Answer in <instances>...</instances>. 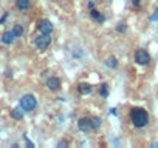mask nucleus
Masks as SVG:
<instances>
[{"instance_id": "f257e3e1", "label": "nucleus", "mask_w": 158, "mask_h": 148, "mask_svg": "<svg viewBox=\"0 0 158 148\" xmlns=\"http://www.w3.org/2000/svg\"><path fill=\"white\" fill-rule=\"evenodd\" d=\"M129 117H130V122L135 128H144L149 125V113L141 108V107H133L130 108V113H129Z\"/></svg>"}, {"instance_id": "f03ea898", "label": "nucleus", "mask_w": 158, "mask_h": 148, "mask_svg": "<svg viewBox=\"0 0 158 148\" xmlns=\"http://www.w3.org/2000/svg\"><path fill=\"white\" fill-rule=\"evenodd\" d=\"M19 107L25 111V113H31L37 108V99L34 94H23L19 99Z\"/></svg>"}, {"instance_id": "7ed1b4c3", "label": "nucleus", "mask_w": 158, "mask_h": 148, "mask_svg": "<svg viewBox=\"0 0 158 148\" xmlns=\"http://www.w3.org/2000/svg\"><path fill=\"white\" fill-rule=\"evenodd\" d=\"M50 45H51V34H40L39 33L34 37V46H36L37 51L44 53L50 48Z\"/></svg>"}, {"instance_id": "20e7f679", "label": "nucleus", "mask_w": 158, "mask_h": 148, "mask_svg": "<svg viewBox=\"0 0 158 148\" xmlns=\"http://www.w3.org/2000/svg\"><path fill=\"white\" fill-rule=\"evenodd\" d=\"M133 60H135V63L139 65V66H147V65L152 62V57H150V54H149L147 49L138 48V49L135 51V54H133Z\"/></svg>"}, {"instance_id": "39448f33", "label": "nucleus", "mask_w": 158, "mask_h": 148, "mask_svg": "<svg viewBox=\"0 0 158 148\" xmlns=\"http://www.w3.org/2000/svg\"><path fill=\"white\" fill-rule=\"evenodd\" d=\"M36 28H37V31H39L40 34H53V29H54L51 20H48V19H40V20H37Z\"/></svg>"}, {"instance_id": "423d86ee", "label": "nucleus", "mask_w": 158, "mask_h": 148, "mask_svg": "<svg viewBox=\"0 0 158 148\" xmlns=\"http://www.w3.org/2000/svg\"><path fill=\"white\" fill-rule=\"evenodd\" d=\"M77 130L81 131V133H84V134L92 133V131H93V127H92V117L84 116V117L79 119V120H77Z\"/></svg>"}, {"instance_id": "0eeeda50", "label": "nucleus", "mask_w": 158, "mask_h": 148, "mask_svg": "<svg viewBox=\"0 0 158 148\" xmlns=\"http://www.w3.org/2000/svg\"><path fill=\"white\" fill-rule=\"evenodd\" d=\"M45 85H47V90H48V91L56 93V91L60 90V87H62V80H60L57 76H50V77L47 79Z\"/></svg>"}, {"instance_id": "6e6552de", "label": "nucleus", "mask_w": 158, "mask_h": 148, "mask_svg": "<svg viewBox=\"0 0 158 148\" xmlns=\"http://www.w3.org/2000/svg\"><path fill=\"white\" fill-rule=\"evenodd\" d=\"M76 90H77V94L79 96H87V94H92L93 85L89 84V82H81V84H77Z\"/></svg>"}, {"instance_id": "1a4fd4ad", "label": "nucleus", "mask_w": 158, "mask_h": 148, "mask_svg": "<svg viewBox=\"0 0 158 148\" xmlns=\"http://www.w3.org/2000/svg\"><path fill=\"white\" fill-rule=\"evenodd\" d=\"M14 40H16V36L13 34V31L11 29H6V31H3L2 34H0V42H2L3 45H13L14 43Z\"/></svg>"}, {"instance_id": "9d476101", "label": "nucleus", "mask_w": 158, "mask_h": 148, "mask_svg": "<svg viewBox=\"0 0 158 148\" xmlns=\"http://www.w3.org/2000/svg\"><path fill=\"white\" fill-rule=\"evenodd\" d=\"M90 17L96 22V23H99V25H104L106 23V20H107V17H106V14L104 13H101L99 10H90Z\"/></svg>"}, {"instance_id": "9b49d317", "label": "nucleus", "mask_w": 158, "mask_h": 148, "mask_svg": "<svg viewBox=\"0 0 158 148\" xmlns=\"http://www.w3.org/2000/svg\"><path fill=\"white\" fill-rule=\"evenodd\" d=\"M31 8V0H16V10L19 11H28Z\"/></svg>"}, {"instance_id": "f8f14e48", "label": "nucleus", "mask_w": 158, "mask_h": 148, "mask_svg": "<svg viewBox=\"0 0 158 148\" xmlns=\"http://www.w3.org/2000/svg\"><path fill=\"white\" fill-rule=\"evenodd\" d=\"M23 114H25V111H23L20 107L13 108V110L10 111V116H11L13 120H22V119H23Z\"/></svg>"}, {"instance_id": "ddd939ff", "label": "nucleus", "mask_w": 158, "mask_h": 148, "mask_svg": "<svg viewBox=\"0 0 158 148\" xmlns=\"http://www.w3.org/2000/svg\"><path fill=\"white\" fill-rule=\"evenodd\" d=\"M11 31H13V34H14L16 39H17V37H22V36L25 34V26L20 25V23H14L13 28H11Z\"/></svg>"}, {"instance_id": "4468645a", "label": "nucleus", "mask_w": 158, "mask_h": 148, "mask_svg": "<svg viewBox=\"0 0 158 148\" xmlns=\"http://www.w3.org/2000/svg\"><path fill=\"white\" fill-rule=\"evenodd\" d=\"M98 93H99V96H101L102 99H107V97H109V94H110L109 84H107V82H102V84L99 85V90H98Z\"/></svg>"}, {"instance_id": "2eb2a0df", "label": "nucleus", "mask_w": 158, "mask_h": 148, "mask_svg": "<svg viewBox=\"0 0 158 148\" xmlns=\"http://www.w3.org/2000/svg\"><path fill=\"white\" fill-rule=\"evenodd\" d=\"M118 65H119V62H118V59H116L115 56H109V57L106 59V66H107V68L116 69V68H118Z\"/></svg>"}, {"instance_id": "dca6fc26", "label": "nucleus", "mask_w": 158, "mask_h": 148, "mask_svg": "<svg viewBox=\"0 0 158 148\" xmlns=\"http://www.w3.org/2000/svg\"><path fill=\"white\" fill-rule=\"evenodd\" d=\"M102 125V119L99 116H92V127H93V131H98Z\"/></svg>"}, {"instance_id": "f3484780", "label": "nucleus", "mask_w": 158, "mask_h": 148, "mask_svg": "<svg viewBox=\"0 0 158 148\" xmlns=\"http://www.w3.org/2000/svg\"><path fill=\"white\" fill-rule=\"evenodd\" d=\"M115 29H116L118 34H124V33L127 31V23H126L124 20H119V22L116 23V28H115Z\"/></svg>"}, {"instance_id": "a211bd4d", "label": "nucleus", "mask_w": 158, "mask_h": 148, "mask_svg": "<svg viewBox=\"0 0 158 148\" xmlns=\"http://www.w3.org/2000/svg\"><path fill=\"white\" fill-rule=\"evenodd\" d=\"M82 54H84V53H82V49H81V48H77L76 51H73V57H76V59H81V57H82Z\"/></svg>"}, {"instance_id": "6ab92c4d", "label": "nucleus", "mask_w": 158, "mask_h": 148, "mask_svg": "<svg viewBox=\"0 0 158 148\" xmlns=\"http://www.w3.org/2000/svg\"><path fill=\"white\" fill-rule=\"evenodd\" d=\"M68 145H70V143H68V140H59L56 146H57V148H67Z\"/></svg>"}, {"instance_id": "aec40b11", "label": "nucleus", "mask_w": 158, "mask_h": 148, "mask_svg": "<svg viewBox=\"0 0 158 148\" xmlns=\"http://www.w3.org/2000/svg\"><path fill=\"white\" fill-rule=\"evenodd\" d=\"M8 17H10V13H5L2 17H0V25H3V23L6 22V19H8Z\"/></svg>"}, {"instance_id": "412c9836", "label": "nucleus", "mask_w": 158, "mask_h": 148, "mask_svg": "<svg viewBox=\"0 0 158 148\" xmlns=\"http://www.w3.org/2000/svg\"><path fill=\"white\" fill-rule=\"evenodd\" d=\"M150 20H152V22H158V8H156V10H155V13L150 16Z\"/></svg>"}, {"instance_id": "4be33fe9", "label": "nucleus", "mask_w": 158, "mask_h": 148, "mask_svg": "<svg viewBox=\"0 0 158 148\" xmlns=\"http://www.w3.org/2000/svg\"><path fill=\"white\" fill-rule=\"evenodd\" d=\"M139 5H141V0H132V6H133V8H136V10H138V8H139Z\"/></svg>"}, {"instance_id": "5701e85b", "label": "nucleus", "mask_w": 158, "mask_h": 148, "mask_svg": "<svg viewBox=\"0 0 158 148\" xmlns=\"http://www.w3.org/2000/svg\"><path fill=\"white\" fill-rule=\"evenodd\" d=\"M95 8V2H93V0H89V2H87V10L90 11V10H93Z\"/></svg>"}, {"instance_id": "b1692460", "label": "nucleus", "mask_w": 158, "mask_h": 148, "mask_svg": "<svg viewBox=\"0 0 158 148\" xmlns=\"http://www.w3.org/2000/svg\"><path fill=\"white\" fill-rule=\"evenodd\" d=\"M5 74H6V77H13V71H11L10 68H8V69L5 71Z\"/></svg>"}, {"instance_id": "393cba45", "label": "nucleus", "mask_w": 158, "mask_h": 148, "mask_svg": "<svg viewBox=\"0 0 158 148\" xmlns=\"http://www.w3.org/2000/svg\"><path fill=\"white\" fill-rule=\"evenodd\" d=\"M110 114H113V116H116L118 113H116V108H110V111H109Z\"/></svg>"}]
</instances>
